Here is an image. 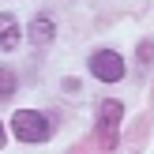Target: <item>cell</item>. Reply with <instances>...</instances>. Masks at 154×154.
<instances>
[{
  "label": "cell",
  "instance_id": "6da1fadb",
  "mask_svg": "<svg viewBox=\"0 0 154 154\" xmlns=\"http://www.w3.org/2000/svg\"><path fill=\"white\" fill-rule=\"evenodd\" d=\"M11 132H15V139H23V143H45L49 139V120H45L42 113H34V109H19L11 117Z\"/></svg>",
  "mask_w": 154,
  "mask_h": 154
},
{
  "label": "cell",
  "instance_id": "7a4b0ae2",
  "mask_svg": "<svg viewBox=\"0 0 154 154\" xmlns=\"http://www.w3.org/2000/svg\"><path fill=\"white\" fill-rule=\"evenodd\" d=\"M120 117H124V105L120 102H102V109H98V143H102V150H113L120 139Z\"/></svg>",
  "mask_w": 154,
  "mask_h": 154
},
{
  "label": "cell",
  "instance_id": "3957f363",
  "mask_svg": "<svg viewBox=\"0 0 154 154\" xmlns=\"http://www.w3.org/2000/svg\"><path fill=\"white\" fill-rule=\"evenodd\" d=\"M90 72H94V79H102V83H117V79H124V60H120V53L102 49V53L90 57Z\"/></svg>",
  "mask_w": 154,
  "mask_h": 154
},
{
  "label": "cell",
  "instance_id": "277c9868",
  "mask_svg": "<svg viewBox=\"0 0 154 154\" xmlns=\"http://www.w3.org/2000/svg\"><path fill=\"white\" fill-rule=\"evenodd\" d=\"M19 23H15L11 19V15H0V49H4V53H11L15 49V45H19Z\"/></svg>",
  "mask_w": 154,
  "mask_h": 154
},
{
  "label": "cell",
  "instance_id": "5b68a950",
  "mask_svg": "<svg viewBox=\"0 0 154 154\" xmlns=\"http://www.w3.org/2000/svg\"><path fill=\"white\" fill-rule=\"evenodd\" d=\"M30 38H34L38 45H45V42H49V38H53V23L45 19V15H38V19L30 23Z\"/></svg>",
  "mask_w": 154,
  "mask_h": 154
},
{
  "label": "cell",
  "instance_id": "8992f818",
  "mask_svg": "<svg viewBox=\"0 0 154 154\" xmlns=\"http://www.w3.org/2000/svg\"><path fill=\"white\" fill-rule=\"evenodd\" d=\"M11 94H15V72L0 68V98H11Z\"/></svg>",
  "mask_w": 154,
  "mask_h": 154
},
{
  "label": "cell",
  "instance_id": "52a82bcc",
  "mask_svg": "<svg viewBox=\"0 0 154 154\" xmlns=\"http://www.w3.org/2000/svg\"><path fill=\"white\" fill-rule=\"evenodd\" d=\"M150 57H154V45L143 42V45H139V64H150Z\"/></svg>",
  "mask_w": 154,
  "mask_h": 154
},
{
  "label": "cell",
  "instance_id": "ba28073f",
  "mask_svg": "<svg viewBox=\"0 0 154 154\" xmlns=\"http://www.w3.org/2000/svg\"><path fill=\"white\" fill-rule=\"evenodd\" d=\"M0 147H4V124H0Z\"/></svg>",
  "mask_w": 154,
  "mask_h": 154
}]
</instances>
